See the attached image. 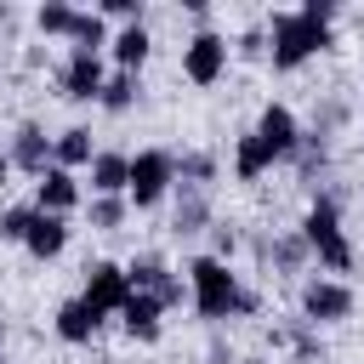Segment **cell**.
Segmentation results:
<instances>
[{"mask_svg":"<svg viewBox=\"0 0 364 364\" xmlns=\"http://www.w3.org/2000/svg\"><path fill=\"white\" fill-rule=\"evenodd\" d=\"M188 284H193V307L205 313V318H228V313H239V279H233V267L228 262H216V256H193L188 262Z\"/></svg>","mask_w":364,"mask_h":364,"instance_id":"6da1fadb","label":"cell"},{"mask_svg":"<svg viewBox=\"0 0 364 364\" xmlns=\"http://www.w3.org/2000/svg\"><path fill=\"white\" fill-rule=\"evenodd\" d=\"M324 46H330V28L324 23H307L301 11H279L273 17V68H301Z\"/></svg>","mask_w":364,"mask_h":364,"instance_id":"7a4b0ae2","label":"cell"},{"mask_svg":"<svg viewBox=\"0 0 364 364\" xmlns=\"http://www.w3.org/2000/svg\"><path fill=\"white\" fill-rule=\"evenodd\" d=\"M301 239H307V250H318V262H324L330 273H347V267H353V245H347V233H341L336 199H313V210H307V222H301Z\"/></svg>","mask_w":364,"mask_h":364,"instance_id":"3957f363","label":"cell"},{"mask_svg":"<svg viewBox=\"0 0 364 364\" xmlns=\"http://www.w3.org/2000/svg\"><path fill=\"white\" fill-rule=\"evenodd\" d=\"M176 182V159L165 154V148H142L136 159H131V205L136 210H148V205H159L165 199V188Z\"/></svg>","mask_w":364,"mask_h":364,"instance_id":"277c9868","label":"cell"},{"mask_svg":"<svg viewBox=\"0 0 364 364\" xmlns=\"http://www.w3.org/2000/svg\"><path fill=\"white\" fill-rule=\"evenodd\" d=\"M222 68H228V40L222 34H193L188 46H182V74L193 80V85H216L222 80Z\"/></svg>","mask_w":364,"mask_h":364,"instance_id":"5b68a950","label":"cell"},{"mask_svg":"<svg viewBox=\"0 0 364 364\" xmlns=\"http://www.w3.org/2000/svg\"><path fill=\"white\" fill-rule=\"evenodd\" d=\"M85 301L108 318V313H119L125 301H131V279H125V267L119 262H91L85 267Z\"/></svg>","mask_w":364,"mask_h":364,"instance_id":"8992f818","label":"cell"},{"mask_svg":"<svg viewBox=\"0 0 364 364\" xmlns=\"http://www.w3.org/2000/svg\"><path fill=\"white\" fill-rule=\"evenodd\" d=\"M301 313H307L313 324H336V318L353 313V290L336 284V279H307V284H301Z\"/></svg>","mask_w":364,"mask_h":364,"instance_id":"52a82bcc","label":"cell"},{"mask_svg":"<svg viewBox=\"0 0 364 364\" xmlns=\"http://www.w3.org/2000/svg\"><path fill=\"white\" fill-rule=\"evenodd\" d=\"M256 136L267 142V154H273V159H296V148H301L296 114H290L284 102H267V108H262V119H256Z\"/></svg>","mask_w":364,"mask_h":364,"instance_id":"ba28073f","label":"cell"},{"mask_svg":"<svg viewBox=\"0 0 364 364\" xmlns=\"http://www.w3.org/2000/svg\"><path fill=\"white\" fill-rule=\"evenodd\" d=\"M102 63H97V51H74L68 57V68H63V97L68 102H97L102 97Z\"/></svg>","mask_w":364,"mask_h":364,"instance_id":"9c48e42d","label":"cell"},{"mask_svg":"<svg viewBox=\"0 0 364 364\" xmlns=\"http://www.w3.org/2000/svg\"><path fill=\"white\" fill-rule=\"evenodd\" d=\"M46 159H57V142H51L40 125H17V142H11V165H23V171L46 176V171H51Z\"/></svg>","mask_w":364,"mask_h":364,"instance_id":"30bf717a","label":"cell"},{"mask_svg":"<svg viewBox=\"0 0 364 364\" xmlns=\"http://www.w3.org/2000/svg\"><path fill=\"white\" fill-rule=\"evenodd\" d=\"M80 205V188H74V176L63 171V165H51L46 176H40V188H34V210H46V216H63V210H74Z\"/></svg>","mask_w":364,"mask_h":364,"instance_id":"8fae6325","label":"cell"},{"mask_svg":"<svg viewBox=\"0 0 364 364\" xmlns=\"http://www.w3.org/2000/svg\"><path fill=\"white\" fill-rule=\"evenodd\" d=\"M159 301L154 296H142V290H131V301L119 307V324H125V336L131 341H159Z\"/></svg>","mask_w":364,"mask_h":364,"instance_id":"7c38bea8","label":"cell"},{"mask_svg":"<svg viewBox=\"0 0 364 364\" xmlns=\"http://www.w3.org/2000/svg\"><path fill=\"white\" fill-rule=\"evenodd\" d=\"M23 245H28V256H34V262H51V256H63V245H68V222H63V216H46V210H40Z\"/></svg>","mask_w":364,"mask_h":364,"instance_id":"4fadbf2b","label":"cell"},{"mask_svg":"<svg viewBox=\"0 0 364 364\" xmlns=\"http://www.w3.org/2000/svg\"><path fill=\"white\" fill-rule=\"evenodd\" d=\"M97 324H102V313H97L85 296H74V301L57 307V336H63V341H91Z\"/></svg>","mask_w":364,"mask_h":364,"instance_id":"5bb4252c","label":"cell"},{"mask_svg":"<svg viewBox=\"0 0 364 364\" xmlns=\"http://www.w3.org/2000/svg\"><path fill=\"white\" fill-rule=\"evenodd\" d=\"M91 188H97L102 199H119V193L131 188V159H125V154H97V159H91Z\"/></svg>","mask_w":364,"mask_h":364,"instance_id":"9a60e30c","label":"cell"},{"mask_svg":"<svg viewBox=\"0 0 364 364\" xmlns=\"http://www.w3.org/2000/svg\"><path fill=\"white\" fill-rule=\"evenodd\" d=\"M148 51H154V40H148V28H142V23H131V28H119V34H114V57H119V68H125V74H136V68L148 63Z\"/></svg>","mask_w":364,"mask_h":364,"instance_id":"2e32d148","label":"cell"},{"mask_svg":"<svg viewBox=\"0 0 364 364\" xmlns=\"http://www.w3.org/2000/svg\"><path fill=\"white\" fill-rule=\"evenodd\" d=\"M273 165V154H267V142L250 131V136H239V154H233V171H239V182H256L262 171Z\"/></svg>","mask_w":364,"mask_h":364,"instance_id":"e0dca14e","label":"cell"},{"mask_svg":"<svg viewBox=\"0 0 364 364\" xmlns=\"http://www.w3.org/2000/svg\"><path fill=\"white\" fill-rule=\"evenodd\" d=\"M97 154H91V131L85 125H68L63 136H57V165L68 171V165H91Z\"/></svg>","mask_w":364,"mask_h":364,"instance_id":"ac0fdd59","label":"cell"},{"mask_svg":"<svg viewBox=\"0 0 364 364\" xmlns=\"http://www.w3.org/2000/svg\"><path fill=\"white\" fill-rule=\"evenodd\" d=\"M171 228H176L182 239L205 228V193H199L193 182H182V199H176V222H171Z\"/></svg>","mask_w":364,"mask_h":364,"instance_id":"d6986e66","label":"cell"},{"mask_svg":"<svg viewBox=\"0 0 364 364\" xmlns=\"http://www.w3.org/2000/svg\"><path fill=\"white\" fill-rule=\"evenodd\" d=\"M125 279H131V290H142V296H159V284L171 279V267H165L159 256H136V262L125 267Z\"/></svg>","mask_w":364,"mask_h":364,"instance_id":"ffe728a7","label":"cell"},{"mask_svg":"<svg viewBox=\"0 0 364 364\" xmlns=\"http://www.w3.org/2000/svg\"><path fill=\"white\" fill-rule=\"evenodd\" d=\"M68 40H74V51H97V46H108V28H102V17H97V11H74Z\"/></svg>","mask_w":364,"mask_h":364,"instance_id":"44dd1931","label":"cell"},{"mask_svg":"<svg viewBox=\"0 0 364 364\" xmlns=\"http://www.w3.org/2000/svg\"><path fill=\"white\" fill-rule=\"evenodd\" d=\"M136 91H142V85H136V74H125V68H119V74L102 85V97H97V102H102L108 114H125V108L136 102Z\"/></svg>","mask_w":364,"mask_h":364,"instance_id":"7402d4cb","label":"cell"},{"mask_svg":"<svg viewBox=\"0 0 364 364\" xmlns=\"http://www.w3.org/2000/svg\"><path fill=\"white\" fill-rule=\"evenodd\" d=\"M34 23H40V34H68V28H74V6H63V0H46V6L34 11Z\"/></svg>","mask_w":364,"mask_h":364,"instance_id":"603a6c76","label":"cell"},{"mask_svg":"<svg viewBox=\"0 0 364 364\" xmlns=\"http://www.w3.org/2000/svg\"><path fill=\"white\" fill-rule=\"evenodd\" d=\"M34 216H40L34 205H11V210H0V239H17V245H23L28 228H34Z\"/></svg>","mask_w":364,"mask_h":364,"instance_id":"cb8c5ba5","label":"cell"},{"mask_svg":"<svg viewBox=\"0 0 364 364\" xmlns=\"http://www.w3.org/2000/svg\"><path fill=\"white\" fill-rule=\"evenodd\" d=\"M119 222H125V199H102V193H97V199H91V228H97V233H114Z\"/></svg>","mask_w":364,"mask_h":364,"instance_id":"d4e9b609","label":"cell"},{"mask_svg":"<svg viewBox=\"0 0 364 364\" xmlns=\"http://www.w3.org/2000/svg\"><path fill=\"white\" fill-rule=\"evenodd\" d=\"M301 256H307V239H296V233L273 239V262H279L284 273H296V267H301Z\"/></svg>","mask_w":364,"mask_h":364,"instance_id":"484cf974","label":"cell"},{"mask_svg":"<svg viewBox=\"0 0 364 364\" xmlns=\"http://www.w3.org/2000/svg\"><path fill=\"white\" fill-rule=\"evenodd\" d=\"M301 17H307V23H324V28H330V17H336V0H307V6H301Z\"/></svg>","mask_w":364,"mask_h":364,"instance_id":"4316f807","label":"cell"},{"mask_svg":"<svg viewBox=\"0 0 364 364\" xmlns=\"http://www.w3.org/2000/svg\"><path fill=\"white\" fill-rule=\"evenodd\" d=\"M182 176H193V188L210 182V159H205V154H188V159H182Z\"/></svg>","mask_w":364,"mask_h":364,"instance_id":"83f0119b","label":"cell"},{"mask_svg":"<svg viewBox=\"0 0 364 364\" xmlns=\"http://www.w3.org/2000/svg\"><path fill=\"white\" fill-rule=\"evenodd\" d=\"M154 301H159V307H176V301H182V279L171 273V279L159 284V296H154Z\"/></svg>","mask_w":364,"mask_h":364,"instance_id":"f1b7e54d","label":"cell"},{"mask_svg":"<svg viewBox=\"0 0 364 364\" xmlns=\"http://www.w3.org/2000/svg\"><path fill=\"white\" fill-rule=\"evenodd\" d=\"M102 11H114V17H131V23L142 17V6H136V0H102Z\"/></svg>","mask_w":364,"mask_h":364,"instance_id":"f546056e","label":"cell"},{"mask_svg":"<svg viewBox=\"0 0 364 364\" xmlns=\"http://www.w3.org/2000/svg\"><path fill=\"white\" fill-rule=\"evenodd\" d=\"M228 256H233V233H228V228H216V262H228Z\"/></svg>","mask_w":364,"mask_h":364,"instance_id":"4dcf8cb0","label":"cell"},{"mask_svg":"<svg viewBox=\"0 0 364 364\" xmlns=\"http://www.w3.org/2000/svg\"><path fill=\"white\" fill-rule=\"evenodd\" d=\"M6 171H11V154H0V188H6Z\"/></svg>","mask_w":364,"mask_h":364,"instance_id":"1f68e13d","label":"cell"},{"mask_svg":"<svg viewBox=\"0 0 364 364\" xmlns=\"http://www.w3.org/2000/svg\"><path fill=\"white\" fill-rule=\"evenodd\" d=\"M0 341H6V324H0Z\"/></svg>","mask_w":364,"mask_h":364,"instance_id":"d6a6232c","label":"cell"}]
</instances>
